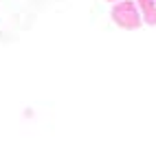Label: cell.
Here are the masks:
<instances>
[{
    "label": "cell",
    "instance_id": "obj_1",
    "mask_svg": "<svg viewBox=\"0 0 156 145\" xmlns=\"http://www.w3.org/2000/svg\"><path fill=\"white\" fill-rule=\"evenodd\" d=\"M110 18L112 22L117 24L119 29L126 31H136L143 27V20L139 13V7L134 0H121V2H114L110 9Z\"/></svg>",
    "mask_w": 156,
    "mask_h": 145
},
{
    "label": "cell",
    "instance_id": "obj_2",
    "mask_svg": "<svg viewBox=\"0 0 156 145\" xmlns=\"http://www.w3.org/2000/svg\"><path fill=\"white\" fill-rule=\"evenodd\" d=\"M136 7H139L143 24L156 27V0H136Z\"/></svg>",
    "mask_w": 156,
    "mask_h": 145
},
{
    "label": "cell",
    "instance_id": "obj_3",
    "mask_svg": "<svg viewBox=\"0 0 156 145\" xmlns=\"http://www.w3.org/2000/svg\"><path fill=\"white\" fill-rule=\"evenodd\" d=\"M108 2H121V0H108Z\"/></svg>",
    "mask_w": 156,
    "mask_h": 145
}]
</instances>
